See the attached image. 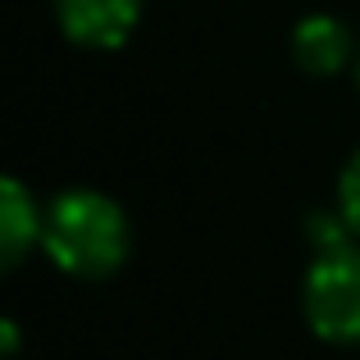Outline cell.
Wrapping results in <instances>:
<instances>
[{
	"label": "cell",
	"instance_id": "cell-6",
	"mask_svg": "<svg viewBox=\"0 0 360 360\" xmlns=\"http://www.w3.org/2000/svg\"><path fill=\"white\" fill-rule=\"evenodd\" d=\"M338 214L352 224V233L360 238V150L352 155V165L342 174V187H338Z\"/></svg>",
	"mask_w": 360,
	"mask_h": 360
},
{
	"label": "cell",
	"instance_id": "cell-3",
	"mask_svg": "<svg viewBox=\"0 0 360 360\" xmlns=\"http://www.w3.org/2000/svg\"><path fill=\"white\" fill-rule=\"evenodd\" d=\"M60 27L82 46H119L137 23L141 0H55Z\"/></svg>",
	"mask_w": 360,
	"mask_h": 360
},
{
	"label": "cell",
	"instance_id": "cell-4",
	"mask_svg": "<svg viewBox=\"0 0 360 360\" xmlns=\"http://www.w3.org/2000/svg\"><path fill=\"white\" fill-rule=\"evenodd\" d=\"M292 55H297V64L306 73H315V78L338 73L352 60V32H347V23H338V18H328V14H310V18H301L297 32H292Z\"/></svg>",
	"mask_w": 360,
	"mask_h": 360
},
{
	"label": "cell",
	"instance_id": "cell-2",
	"mask_svg": "<svg viewBox=\"0 0 360 360\" xmlns=\"http://www.w3.org/2000/svg\"><path fill=\"white\" fill-rule=\"evenodd\" d=\"M41 246L73 278H110L128 260V219L101 192H64L46 210Z\"/></svg>",
	"mask_w": 360,
	"mask_h": 360
},
{
	"label": "cell",
	"instance_id": "cell-5",
	"mask_svg": "<svg viewBox=\"0 0 360 360\" xmlns=\"http://www.w3.org/2000/svg\"><path fill=\"white\" fill-rule=\"evenodd\" d=\"M41 214H37L32 196L23 192V183L9 178L5 196H0V255H5V269H14L18 260L27 255V246L41 242Z\"/></svg>",
	"mask_w": 360,
	"mask_h": 360
},
{
	"label": "cell",
	"instance_id": "cell-1",
	"mask_svg": "<svg viewBox=\"0 0 360 360\" xmlns=\"http://www.w3.org/2000/svg\"><path fill=\"white\" fill-rule=\"evenodd\" d=\"M315 264L301 288L306 319L324 342H360V246L342 214H315Z\"/></svg>",
	"mask_w": 360,
	"mask_h": 360
}]
</instances>
